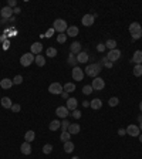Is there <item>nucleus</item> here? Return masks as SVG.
<instances>
[{
	"instance_id": "nucleus-7",
	"label": "nucleus",
	"mask_w": 142,
	"mask_h": 159,
	"mask_svg": "<svg viewBox=\"0 0 142 159\" xmlns=\"http://www.w3.org/2000/svg\"><path fill=\"white\" fill-rule=\"evenodd\" d=\"M84 71L83 68H80V67H74L72 68V73H71V75H72V80H75V81H81V80H84Z\"/></svg>"
},
{
	"instance_id": "nucleus-30",
	"label": "nucleus",
	"mask_w": 142,
	"mask_h": 159,
	"mask_svg": "<svg viewBox=\"0 0 142 159\" xmlns=\"http://www.w3.org/2000/svg\"><path fill=\"white\" fill-rule=\"evenodd\" d=\"M105 47L110 48V50H115L116 48V41L115 40H108V41L105 43Z\"/></svg>"
},
{
	"instance_id": "nucleus-43",
	"label": "nucleus",
	"mask_w": 142,
	"mask_h": 159,
	"mask_svg": "<svg viewBox=\"0 0 142 159\" xmlns=\"http://www.w3.org/2000/svg\"><path fill=\"white\" fill-rule=\"evenodd\" d=\"M54 32H56L54 29H50V30H47V33H45V37H48V38H50V37L53 36V33H54Z\"/></svg>"
},
{
	"instance_id": "nucleus-38",
	"label": "nucleus",
	"mask_w": 142,
	"mask_h": 159,
	"mask_svg": "<svg viewBox=\"0 0 142 159\" xmlns=\"http://www.w3.org/2000/svg\"><path fill=\"white\" fill-rule=\"evenodd\" d=\"M23 83V77L21 75H16L14 77V80H13V84H16V85H19V84Z\"/></svg>"
},
{
	"instance_id": "nucleus-35",
	"label": "nucleus",
	"mask_w": 142,
	"mask_h": 159,
	"mask_svg": "<svg viewBox=\"0 0 142 159\" xmlns=\"http://www.w3.org/2000/svg\"><path fill=\"white\" fill-rule=\"evenodd\" d=\"M65 40H67V34H63V33H60V34L57 36V41L60 43V44L65 43Z\"/></svg>"
},
{
	"instance_id": "nucleus-6",
	"label": "nucleus",
	"mask_w": 142,
	"mask_h": 159,
	"mask_svg": "<svg viewBox=\"0 0 142 159\" xmlns=\"http://www.w3.org/2000/svg\"><path fill=\"white\" fill-rule=\"evenodd\" d=\"M63 85L60 83H51L50 87H48V92L53 94V95H58V94H63Z\"/></svg>"
},
{
	"instance_id": "nucleus-32",
	"label": "nucleus",
	"mask_w": 142,
	"mask_h": 159,
	"mask_svg": "<svg viewBox=\"0 0 142 159\" xmlns=\"http://www.w3.org/2000/svg\"><path fill=\"white\" fill-rule=\"evenodd\" d=\"M56 56H57V50H56L54 47H50V48H47V57L53 58V57H56Z\"/></svg>"
},
{
	"instance_id": "nucleus-25",
	"label": "nucleus",
	"mask_w": 142,
	"mask_h": 159,
	"mask_svg": "<svg viewBox=\"0 0 142 159\" xmlns=\"http://www.w3.org/2000/svg\"><path fill=\"white\" fill-rule=\"evenodd\" d=\"M34 63L37 64V67H44L45 58L43 57L41 54H39V56H36V58H34Z\"/></svg>"
},
{
	"instance_id": "nucleus-48",
	"label": "nucleus",
	"mask_w": 142,
	"mask_h": 159,
	"mask_svg": "<svg viewBox=\"0 0 142 159\" xmlns=\"http://www.w3.org/2000/svg\"><path fill=\"white\" fill-rule=\"evenodd\" d=\"M0 41H1V43H4V41H6V36H4V34H3V36H0Z\"/></svg>"
},
{
	"instance_id": "nucleus-52",
	"label": "nucleus",
	"mask_w": 142,
	"mask_h": 159,
	"mask_svg": "<svg viewBox=\"0 0 142 159\" xmlns=\"http://www.w3.org/2000/svg\"><path fill=\"white\" fill-rule=\"evenodd\" d=\"M139 109H141V112H142V101H141V104H139Z\"/></svg>"
},
{
	"instance_id": "nucleus-14",
	"label": "nucleus",
	"mask_w": 142,
	"mask_h": 159,
	"mask_svg": "<svg viewBox=\"0 0 142 159\" xmlns=\"http://www.w3.org/2000/svg\"><path fill=\"white\" fill-rule=\"evenodd\" d=\"M77 105H78V102H77L75 98H68V100H67V104H65V107H67L68 111H74V109H77Z\"/></svg>"
},
{
	"instance_id": "nucleus-11",
	"label": "nucleus",
	"mask_w": 142,
	"mask_h": 159,
	"mask_svg": "<svg viewBox=\"0 0 142 159\" xmlns=\"http://www.w3.org/2000/svg\"><path fill=\"white\" fill-rule=\"evenodd\" d=\"M68 114H70V111L67 109V107H58V108L56 109V115L60 117V118H63V119H65V118L68 117Z\"/></svg>"
},
{
	"instance_id": "nucleus-4",
	"label": "nucleus",
	"mask_w": 142,
	"mask_h": 159,
	"mask_svg": "<svg viewBox=\"0 0 142 159\" xmlns=\"http://www.w3.org/2000/svg\"><path fill=\"white\" fill-rule=\"evenodd\" d=\"M91 87L94 91H102L105 88V81H104L101 77H95L94 80H92V84H91Z\"/></svg>"
},
{
	"instance_id": "nucleus-3",
	"label": "nucleus",
	"mask_w": 142,
	"mask_h": 159,
	"mask_svg": "<svg viewBox=\"0 0 142 159\" xmlns=\"http://www.w3.org/2000/svg\"><path fill=\"white\" fill-rule=\"evenodd\" d=\"M53 29L58 33H64V32H67L68 26H67V21H65V20L57 19V20H54V23H53Z\"/></svg>"
},
{
	"instance_id": "nucleus-17",
	"label": "nucleus",
	"mask_w": 142,
	"mask_h": 159,
	"mask_svg": "<svg viewBox=\"0 0 142 159\" xmlns=\"http://www.w3.org/2000/svg\"><path fill=\"white\" fill-rule=\"evenodd\" d=\"M90 107L92 109H101L102 108V101L100 98H94L92 101H90Z\"/></svg>"
},
{
	"instance_id": "nucleus-54",
	"label": "nucleus",
	"mask_w": 142,
	"mask_h": 159,
	"mask_svg": "<svg viewBox=\"0 0 142 159\" xmlns=\"http://www.w3.org/2000/svg\"><path fill=\"white\" fill-rule=\"evenodd\" d=\"M139 129H141V131H142V122H141V125H139Z\"/></svg>"
},
{
	"instance_id": "nucleus-33",
	"label": "nucleus",
	"mask_w": 142,
	"mask_h": 159,
	"mask_svg": "<svg viewBox=\"0 0 142 159\" xmlns=\"http://www.w3.org/2000/svg\"><path fill=\"white\" fill-rule=\"evenodd\" d=\"M108 104H110V107H116V105L119 104V100H118L116 97H112V98H110Z\"/></svg>"
},
{
	"instance_id": "nucleus-2",
	"label": "nucleus",
	"mask_w": 142,
	"mask_h": 159,
	"mask_svg": "<svg viewBox=\"0 0 142 159\" xmlns=\"http://www.w3.org/2000/svg\"><path fill=\"white\" fill-rule=\"evenodd\" d=\"M100 73H101V65H100L98 63L90 64V65H87V67H85V74H87V75H90V77H92V78L98 77Z\"/></svg>"
},
{
	"instance_id": "nucleus-44",
	"label": "nucleus",
	"mask_w": 142,
	"mask_h": 159,
	"mask_svg": "<svg viewBox=\"0 0 142 159\" xmlns=\"http://www.w3.org/2000/svg\"><path fill=\"white\" fill-rule=\"evenodd\" d=\"M97 50L100 51V53H102V51L105 50V44H102V43H101V44H98L97 45Z\"/></svg>"
},
{
	"instance_id": "nucleus-41",
	"label": "nucleus",
	"mask_w": 142,
	"mask_h": 159,
	"mask_svg": "<svg viewBox=\"0 0 142 159\" xmlns=\"http://www.w3.org/2000/svg\"><path fill=\"white\" fill-rule=\"evenodd\" d=\"M7 6L10 7V9L17 7V0H9V1H7Z\"/></svg>"
},
{
	"instance_id": "nucleus-49",
	"label": "nucleus",
	"mask_w": 142,
	"mask_h": 159,
	"mask_svg": "<svg viewBox=\"0 0 142 159\" xmlns=\"http://www.w3.org/2000/svg\"><path fill=\"white\" fill-rule=\"evenodd\" d=\"M61 95L64 97V98H67V100H68V92H65V91H63V94H61Z\"/></svg>"
},
{
	"instance_id": "nucleus-36",
	"label": "nucleus",
	"mask_w": 142,
	"mask_h": 159,
	"mask_svg": "<svg viewBox=\"0 0 142 159\" xmlns=\"http://www.w3.org/2000/svg\"><path fill=\"white\" fill-rule=\"evenodd\" d=\"M92 91H94V89H92V87H91V85H85L84 88H83V92H84L85 95H90Z\"/></svg>"
},
{
	"instance_id": "nucleus-22",
	"label": "nucleus",
	"mask_w": 142,
	"mask_h": 159,
	"mask_svg": "<svg viewBox=\"0 0 142 159\" xmlns=\"http://www.w3.org/2000/svg\"><path fill=\"white\" fill-rule=\"evenodd\" d=\"M1 107H3V108H12V105H13V102H12V100H10V98H9V97H3V98H1Z\"/></svg>"
},
{
	"instance_id": "nucleus-23",
	"label": "nucleus",
	"mask_w": 142,
	"mask_h": 159,
	"mask_svg": "<svg viewBox=\"0 0 142 159\" xmlns=\"http://www.w3.org/2000/svg\"><path fill=\"white\" fill-rule=\"evenodd\" d=\"M61 128V122L58 121V119H54V121L50 122V125H48V129L50 131H57Z\"/></svg>"
},
{
	"instance_id": "nucleus-27",
	"label": "nucleus",
	"mask_w": 142,
	"mask_h": 159,
	"mask_svg": "<svg viewBox=\"0 0 142 159\" xmlns=\"http://www.w3.org/2000/svg\"><path fill=\"white\" fill-rule=\"evenodd\" d=\"M34 138H36L34 131H27L26 135H24V141H26V142H31V141H34Z\"/></svg>"
},
{
	"instance_id": "nucleus-53",
	"label": "nucleus",
	"mask_w": 142,
	"mask_h": 159,
	"mask_svg": "<svg viewBox=\"0 0 142 159\" xmlns=\"http://www.w3.org/2000/svg\"><path fill=\"white\" fill-rule=\"evenodd\" d=\"M139 141H141V142H142V134L139 135Z\"/></svg>"
},
{
	"instance_id": "nucleus-16",
	"label": "nucleus",
	"mask_w": 142,
	"mask_h": 159,
	"mask_svg": "<svg viewBox=\"0 0 142 159\" xmlns=\"http://www.w3.org/2000/svg\"><path fill=\"white\" fill-rule=\"evenodd\" d=\"M81 44L78 43V41H74L72 44L70 45V53L71 54H78V53H81Z\"/></svg>"
},
{
	"instance_id": "nucleus-8",
	"label": "nucleus",
	"mask_w": 142,
	"mask_h": 159,
	"mask_svg": "<svg viewBox=\"0 0 142 159\" xmlns=\"http://www.w3.org/2000/svg\"><path fill=\"white\" fill-rule=\"evenodd\" d=\"M119 57H121V51L118 50V48H115V50H110V53L107 54V60H108L110 63H114V61H116V60H119Z\"/></svg>"
},
{
	"instance_id": "nucleus-26",
	"label": "nucleus",
	"mask_w": 142,
	"mask_h": 159,
	"mask_svg": "<svg viewBox=\"0 0 142 159\" xmlns=\"http://www.w3.org/2000/svg\"><path fill=\"white\" fill-rule=\"evenodd\" d=\"M72 151H74V144H72L71 141H68V142H64V152L71 153Z\"/></svg>"
},
{
	"instance_id": "nucleus-1",
	"label": "nucleus",
	"mask_w": 142,
	"mask_h": 159,
	"mask_svg": "<svg viewBox=\"0 0 142 159\" xmlns=\"http://www.w3.org/2000/svg\"><path fill=\"white\" fill-rule=\"evenodd\" d=\"M128 30H129V33H131V36H132L134 40H138V38L142 37V27L139 23H136V21L131 23L128 27Z\"/></svg>"
},
{
	"instance_id": "nucleus-20",
	"label": "nucleus",
	"mask_w": 142,
	"mask_h": 159,
	"mask_svg": "<svg viewBox=\"0 0 142 159\" xmlns=\"http://www.w3.org/2000/svg\"><path fill=\"white\" fill-rule=\"evenodd\" d=\"M67 131H68L71 135H75V134H78V132L81 131V127H80L78 124H70V127H68Z\"/></svg>"
},
{
	"instance_id": "nucleus-15",
	"label": "nucleus",
	"mask_w": 142,
	"mask_h": 159,
	"mask_svg": "<svg viewBox=\"0 0 142 159\" xmlns=\"http://www.w3.org/2000/svg\"><path fill=\"white\" fill-rule=\"evenodd\" d=\"M0 87L3 89H9L13 87V80H10V78H3L1 81H0Z\"/></svg>"
},
{
	"instance_id": "nucleus-12",
	"label": "nucleus",
	"mask_w": 142,
	"mask_h": 159,
	"mask_svg": "<svg viewBox=\"0 0 142 159\" xmlns=\"http://www.w3.org/2000/svg\"><path fill=\"white\" fill-rule=\"evenodd\" d=\"M0 14H1L3 19H12V16H13V9H10L9 6L3 7L1 12H0Z\"/></svg>"
},
{
	"instance_id": "nucleus-45",
	"label": "nucleus",
	"mask_w": 142,
	"mask_h": 159,
	"mask_svg": "<svg viewBox=\"0 0 142 159\" xmlns=\"http://www.w3.org/2000/svg\"><path fill=\"white\" fill-rule=\"evenodd\" d=\"M9 45H10V41H4V43H3V48H4V50H7V48H9Z\"/></svg>"
},
{
	"instance_id": "nucleus-31",
	"label": "nucleus",
	"mask_w": 142,
	"mask_h": 159,
	"mask_svg": "<svg viewBox=\"0 0 142 159\" xmlns=\"http://www.w3.org/2000/svg\"><path fill=\"white\" fill-rule=\"evenodd\" d=\"M60 139L63 141V142H68V141H71V134L68 132V131H65V132H63V134H61Z\"/></svg>"
},
{
	"instance_id": "nucleus-34",
	"label": "nucleus",
	"mask_w": 142,
	"mask_h": 159,
	"mask_svg": "<svg viewBox=\"0 0 142 159\" xmlns=\"http://www.w3.org/2000/svg\"><path fill=\"white\" fill-rule=\"evenodd\" d=\"M43 152L45 153V155H48V153L53 152V147L50 145V144H45L44 147H43Z\"/></svg>"
},
{
	"instance_id": "nucleus-18",
	"label": "nucleus",
	"mask_w": 142,
	"mask_h": 159,
	"mask_svg": "<svg viewBox=\"0 0 142 159\" xmlns=\"http://www.w3.org/2000/svg\"><path fill=\"white\" fill-rule=\"evenodd\" d=\"M88 53L87 51H81L77 54V63H87L88 61Z\"/></svg>"
},
{
	"instance_id": "nucleus-5",
	"label": "nucleus",
	"mask_w": 142,
	"mask_h": 159,
	"mask_svg": "<svg viewBox=\"0 0 142 159\" xmlns=\"http://www.w3.org/2000/svg\"><path fill=\"white\" fill-rule=\"evenodd\" d=\"M34 54H31V53H26V54H23L21 57H20V64L23 65V67H29L30 64L34 61Z\"/></svg>"
},
{
	"instance_id": "nucleus-19",
	"label": "nucleus",
	"mask_w": 142,
	"mask_h": 159,
	"mask_svg": "<svg viewBox=\"0 0 142 159\" xmlns=\"http://www.w3.org/2000/svg\"><path fill=\"white\" fill-rule=\"evenodd\" d=\"M41 51H43V44H41V43H33L31 44V54H37V56H39Z\"/></svg>"
},
{
	"instance_id": "nucleus-46",
	"label": "nucleus",
	"mask_w": 142,
	"mask_h": 159,
	"mask_svg": "<svg viewBox=\"0 0 142 159\" xmlns=\"http://www.w3.org/2000/svg\"><path fill=\"white\" fill-rule=\"evenodd\" d=\"M127 134V131H125V129H118V135H121V136H122V135H125Z\"/></svg>"
},
{
	"instance_id": "nucleus-40",
	"label": "nucleus",
	"mask_w": 142,
	"mask_h": 159,
	"mask_svg": "<svg viewBox=\"0 0 142 159\" xmlns=\"http://www.w3.org/2000/svg\"><path fill=\"white\" fill-rule=\"evenodd\" d=\"M70 64H77V58L74 57V54H71L70 53V56H68V60H67Z\"/></svg>"
},
{
	"instance_id": "nucleus-13",
	"label": "nucleus",
	"mask_w": 142,
	"mask_h": 159,
	"mask_svg": "<svg viewBox=\"0 0 142 159\" xmlns=\"http://www.w3.org/2000/svg\"><path fill=\"white\" fill-rule=\"evenodd\" d=\"M20 151H21V153L23 155H30L31 153V145H30V142H23L21 144V147H20Z\"/></svg>"
},
{
	"instance_id": "nucleus-51",
	"label": "nucleus",
	"mask_w": 142,
	"mask_h": 159,
	"mask_svg": "<svg viewBox=\"0 0 142 159\" xmlns=\"http://www.w3.org/2000/svg\"><path fill=\"white\" fill-rule=\"evenodd\" d=\"M138 121L142 122V115H139V117H138Z\"/></svg>"
},
{
	"instance_id": "nucleus-55",
	"label": "nucleus",
	"mask_w": 142,
	"mask_h": 159,
	"mask_svg": "<svg viewBox=\"0 0 142 159\" xmlns=\"http://www.w3.org/2000/svg\"><path fill=\"white\" fill-rule=\"evenodd\" d=\"M71 159H80V158H78V156H74V158H71Z\"/></svg>"
},
{
	"instance_id": "nucleus-10",
	"label": "nucleus",
	"mask_w": 142,
	"mask_h": 159,
	"mask_svg": "<svg viewBox=\"0 0 142 159\" xmlns=\"http://www.w3.org/2000/svg\"><path fill=\"white\" fill-rule=\"evenodd\" d=\"M94 20H95L94 14H84L83 19H81V23H83V26H85V27H90V26L94 24Z\"/></svg>"
},
{
	"instance_id": "nucleus-42",
	"label": "nucleus",
	"mask_w": 142,
	"mask_h": 159,
	"mask_svg": "<svg viewBox=\"0 0 142 159\" xmlns=\"http://www.w3.org/2000/svg\"><path fill=\"white\" fill-rule=\"evenodd\" d=\"M10 109H12L13 112H19L20 109H21V107H20L19 104H13V105H12V108H10Z\"/></svg>"
},
{
	"instance_id": "nucleus-39",
	"label": "nucleus",
	"mask_w": 142,
	"mask_h": 159,
	"mask_svg": "<svg viewBox=\"0 0 142 159\" xmlns=\"http://www.w3.org/2000/svg\"><path fill=\"white\" fill-rule=\"evenodd\" d=\"M71 115H72V118H75V119H80V118H81V112H80L78 109H74V111L71 112Z\"/></svg>"
},
{
	"instance_id": "nucleus-28",
	"label": "nucleus",
	"mask_w": 142,
	"mask_h": 159,
	"mask_svg": "<svg viewBox=\"0 0 142 159\" xmlns=\"http://www.w3.org/2000/svg\"><path fill=\"white\" fill-rule=\"evenodd\" d=\"M63 88H64L65 92H68V94H70V92H72V91H75V84L67 83V84L64 85V87H63Z\"/></svg>"
},
{
	"instance_id": "nucleus-50",
	"label": "nucleus",
	"mask_w": 142,
	"mask_h": 159,
	"mask_svg": "<svg viewBox=\"0 0 142 159\" xmlns=\"http://www.w3.org/2000/svg\"><path fill=\"white\" fill-rule=\"evenodd\" d=\"M83 105H84V107H90V102H88V101H84V102H83Z\"/></svg>"
},
{
	"instance_id": "nucleus-29",
	"label": "nucleus",
	"mask_w": 142,
	"mask_h": 159,
	"mask_svg": "<svg viewBox=\"0 0 142 159\" xmlns=\"http://www.w3.org/2000/svg\"><path fill=\"white\" fill-rule=\"evenodd\" d=\"M134 75L135 77L142 75V64H135V67H134Z\"/></svg>"
},
{
	"instance_id": "nucleus-21",
	"label": "nucleus",
	"mask_w": 142,
	"mask_h": 159,
	"mask_svg": "<svg viewBox=\"0 0 142 159\" xmlns=\"http://www.w3.org/2000/svg\"><path fill=\"white\" fill-rule=\"evenodd\" d=\"M132 63H135V64H141L142 63V51L141 50H136L135 53H134Z\"/></svg>"
},
{
	"instance_id": "nucleus-47",
	"label": "nucleus",
	"mask_w": 142,
	"mask_h": 159,
	"mask_svg": "<svg viewBox=\"0 0 142 159\" xmlns=\"http://www.w3.org/2000/svg\"><path fill=\"white\" fill-rule=\"evenodd\" d=\"M20 12H21V10H20V7H14V9H13V13H14V14H19Z\"/></svg>"
},
{
	"instance_id": "nucleus-37",
	"label": "nucleus",
	"mask_w": 142,
	"mask_h": 159,
	"mask_svg": "<svg viewBox=\"0 0 142 159\" xmlns=\"http://www.w3.org/2000/svg\"><path fill=\"white\" fill-rule=\"evenodd\" d=\"M68 127H70V122L67 121V119H64V121L61 122V129H63V132H65V131L68 129Z\"/></svg>"
},
{
	"instance_id": "nucleus-24",
	"label": "nucleus",
	"mask_w": 142,
	"mask_h": 159,
	"mask_svg": "<svg viewBox=\"0 0 142 159\" xmlns=\"http://www.w3.org/2000/svg\"><path fill=\"white\" fill-rule=\"evenodd\" d=\"M78 34V27H75V26H71V27H68L67 29V36H70V37H75Z\"/></svg>"
},
{
	"instance_id": "nucleus-9",
	"label": "nucleus",
	"mask_w": 142,
	"mask_h": 159,
	"mask_svg": "<svg viewBox=\"0 0 142 159\" xmlns=\"http://www.w3.org/2000/svg\"><path fill=\"white\" fill-rule=\"evenodd\" d=\"M125 131H127V134L129 136H139L141 135V129H139L138 125H128V128Z\"/></svg>"
}]
</instances>
